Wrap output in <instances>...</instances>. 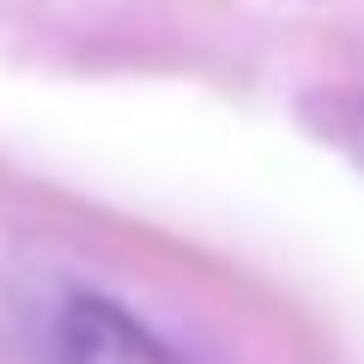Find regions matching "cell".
Segmentation results:
<instances>
[{
  "instance_id": "1",
  "label": "cell",
  "mask_w": 364,
  "mask_h": 364,
  "mask_svg": "<svg viewBox=\"0 0 364 364\" xmlns=\"http://www.w3.org/2000/svg\"><path fill=\"white\" fill-rule=\"evenodd\" d=\"M55 358L61 364H182L122 304L91 298V291L61 304V316H55Z\"/></svg>"
},
{
  "instance_id": "2",
  "label": "cell",
  "mask_w": 364,
  "mask_h": 364,
  "mask_svg": "<svg viewBox=\"0 0 364 364\" xmlns=\"http://www.w3.org/2000/svg\"><path fill=\"white\" fill-rule=\"evenodd\" d=\"M304 128L316 140H328L334 152H346L352 164H364V85H328V91H310L298 104Z\"/></svg>"
}]
</instances>
